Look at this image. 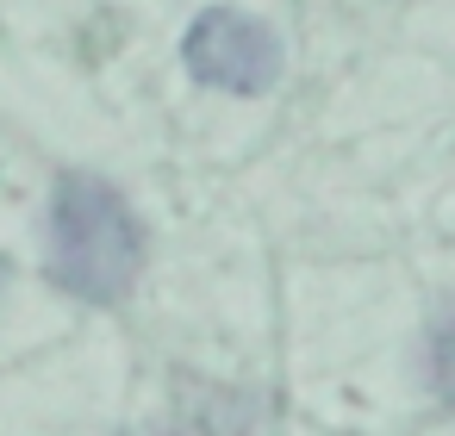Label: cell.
<instances>
[{
	"mask_svg": "<svg viewBox=\"0 0 455 436\" xmlns=\"http://www.w3.org/2000/svg\"><path fill=\"white\" fill-rule=\"evenodd\" d=\"M144 268V225L132 200L100 181L69 169L51 194V281L88 305H119Z\"/></svg>",
	"mask_w": 455,
	"mask_h": 436,
	"instance_id": "6da1fadb",
	"label": "cell"
},
{
	"mask_svg": "<svg viewBox=\"0 0 455 436\" xmlns=\"http://www.w3.org/2000/svg\"><path fill=\"white\" fill-rule=\"evenodd\" d=\"M181 57L206 88H225V94H268L287 69L275 26H262L256 13H237V7L200 13L181 38Z\"/></svg>",
	"mask_w": 455,
	"mask_h": 436,
	"instance_id": "7a4b0ae2",
	"label": "cell"
},
{
	"mask_svg": "<svg viewBox=\"0 0 455 436\" xmlns=\"http://www.w3.org/2000/svg\"><path fill=\"white\" fill-rule=\"evenodd\" d=\"M430 392L455 411V312L436 324V337H430Z\"/></svg>",
	"mask_w": 455,
	"mask_h": 436,
	"instance_id": "3957f363",
	"label": "cell"
}]
</instances>
